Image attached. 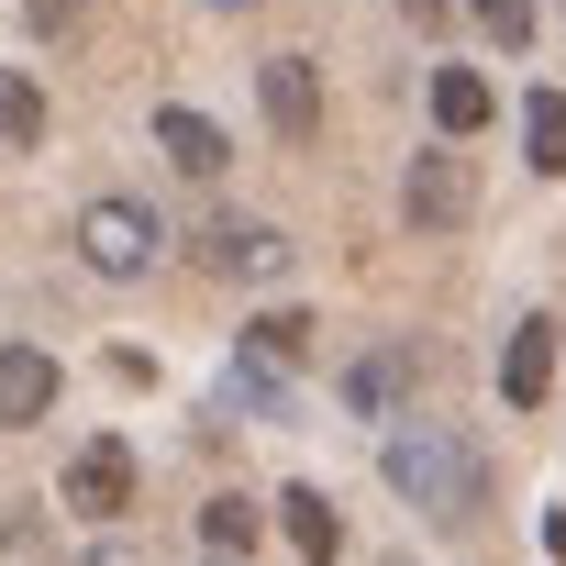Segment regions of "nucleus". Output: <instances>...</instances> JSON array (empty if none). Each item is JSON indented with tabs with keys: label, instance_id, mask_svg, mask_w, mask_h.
Masks as SVG:
<instances>
[{
	"label": "nucleus",
	"instance_id": "3",
	"mask_svg": "<svg viewBox=\"0 0 566 566\" xmlns=\"http://www.w3.org/2000/svg\"><path fill=\"white\" fill-rule=\"evenodd\" d=\"M56 500H67V522H123V511H134V444H123V433H90V444L67 455Z\"/></svg>",
	"mask_w": 566,
	"mask_h": 566
},
{
	"label": "nucleus",
	"instance_id": "18",
	"mask_svg": "<svg viewBox=\"0 0 566 566\" xmlns=\"http://www.w3.org/2000/svg\"><path fill=\"white\" fill-rule=\"evenodd\" d=\"M467 12H478V34H489V45H511V56L533 45V0H467Z\"/></svg>",
	"mask_w": 566,
	"mask_h": 566
},
{
	"label": "nucleus",
	"instance_id": "14",
	"mask_svg": "<svg viewBox=\"0 0 566 566\" xmlns=\"http://www.w3.org/2000/svg\"><path fill=\"white\" fill-rule=\"evenodd\" d=\"M0 145H45V90L23 67H0Z\"/></svg>",
	"mask_w": 566,
	"mask_h": 566
},
{
	"label": "nucleus",
	"instance_id": "13",
	"mask_svg": "<svg viewBox=\"0 0 566 566\" xmlns=\"http://www.w3.org/2000/svg\"><path fill=\"white\" fill-rule=\"evenodd\" d=\"M522 156H533V178H555V167H566V101H555V90H533V101H522Z\"/></svg>",
	"mask_w": 566,
	"mask_h": 566
},
{
	"label": "nucleus",
	"instance_id": "20",
	"mask_svg": "<svg viewBox=\"0 0 566 566\" xmlns=\"http://www.w3.org/2000/svg\"><path fill=\"white\" fill-rule=\"evenodd\" d=\"M90 12H78V0H34V34H78Z\"/></svg>",
	"mask_w": 566,
	"mask_h": 566
},
{
	"label": "nucleus",
	"instance_id": "23",
	"mask_svg": "<svg viewBox=\"0 0 566 566\" xmlns=\"http://www.w3.org/2000/svg\"><path fill=\"white\" fill-rule=\"evenodd\" d=\"M211 566H233V555H211Z\"/></svg>",
	"mask_w": 566,
	"mask_h": 566
},
{
	"label": "nucleus",
	"instance_id": "22",
	"mask_svg": "<svg viewBox=\"0 0 566 566\" xmlns=\"http://www.w3.org/2000/svg\"><path fill=\"white\" fill-rule=\"evenodd\" d=\"M211 12H244V0H211Z\"/></svg>",
	"mask_w": 566,
	"mask_h": 566
},
{
	"label": "nucleus",
	"instance_id": "1",
	"mask_svg": "<svg viewBox=\"0 0 566 566\" xmlns=\"http://www.w3.org/2000/svg\"><path fill=\"white\" fill-rule=\"evenodd\" d=\"M389 489H400L411 511H433L444 533H467V522L489 511V467H478L444 422H389Z\"/></svg>",
	"mask_w": 566,
	"mask_h": 566
},
{
	"label": "nucleus",
	"instance_id": "9",
	"mask_svg": "<svg viewBox=\"0 0 566 566\" xmlns=\"http://www.w3.org/2000/svg\"><path fill=\"white\" fill-rule=\"evenodd\" d=\"M400 400H411V356L400 345H378L367 367H345V411L356 422H400Z\"/></svg>",
	"mask_w": 566,
	"mask_h": 566
},
{
	"label": "nucleus",
	"instance_id": "12",
	"mask_svg": "<svg viewBox=\"0 0 566 566\" xmlns=\"http://www.w3.org/2000/svg\"><path fill=\"white\" fill-rule=\"evenodd\" d=\"M433 123L467 145V134L489 123V78H478V67H433Z\"/></svg>",
	"mask_w": 566,
	"mask_h": 566
},
{
	"label": "nucleus",
	"instance_id": "4",
	"mask_svg": "<svg viewBox=\"0 0 566 566\" xmlns=\"http://www.w3.org/2000/svg\"><path fill=\"white\" fill-rule=\"evenodd\" d=\"M400 211H411V233H455V222L478 211V178H467V156H455V145L411 156V178H400Z\"/></svg>",
	"mask_w": 566,
	"mask_h": 566
},
{
	"label": "nucleus",
	"instance_id": "5",
	"mask_svg": "<svg viewBox=\"0 0 566 566\" xmlns=\"http://www.w3.org/2000/svg\"><path fill=\"white\" fill-rule=\"evenodd\" d=\"M255 90H266V123L290 134V145H312V134H323V67H312V56H266V67H255Z\"/></svg>",
	"mask_w": 566,
	"mask_h": 566
},
{
	"label": "nucleus",
	"instance_id": "2",
	"mask_svg": "<svg viewBox=\"0 0 566 566\" xmlns=\"http://www.w3.org/2000/svg\"><path fill=\"white\" fill-rule=\"evenodd\" d=\"M156 244H167V233H156L145 200H90V211H78V266H90V277H145Z\"/></svg>",
	"mask_w": 566,
	"mask_h": 566
},
{
	"label": "nucleus",
	"instance_id": "10",
	"mask_svg": "<svg viewBox=\"0 0 566 566\" xmlns=\"http://www.w3.org/2000/svg\"><path fill=\"white\" fill-rule=\"evenodd\" d=\"M211 266L222 277H290V233H277V222H222L211 233Z\"/></svg>",
	"mask_w": 566,
	"mask_h": 566
},
{
	"label": "nucleus",
	"instance_id": "16",
	"mask_svg": "<svg viewBox=\"0 0 566 566\" xmlns=\"http://www.w3.org/2000/svg\"><path fill=\"white\" fill-rule=\"evenodd\" d=\"M222 400H233V411H290V389H277V367H266V356H255V367L233 356V378H222Z\"/></svg>",
	"mask_w": 566,
	"mask_h": 566
},
{
	"label": "nucleus",
	"instance_id": "15",
	"mask_svg": "<svg viewBox=\"0 0 566 566\" xmlns=\"http://www.w3.org/2000/svg\"><path fill=\"white\" fill-rule=\"evenodd\" d=\"M244 345H255L266 367H301V356H312V312H255V323H244Z\"/></svg>",
	"mask_w": 566,
	"mask_h": 566
},
{
	"label": "nucleus",
	"instance_id": "8",
	"mask_svg": "<svg viewBox=\"0 0 566 566\" xmlns=\"http://www.w3.org/2000/svg\"><path fill=\"white\" fill-rule=\"evenodd\" d=\"M544 389H555V323L533 312V323H511V345H500V400H511V411H533Z\"/></svg>",
	"mask_w": 566,
	"mask_h": 566
},
{
	"label": "nucleus",
	"instance_id": "11",
	"mask_svg": "<svg viewBox=\"0 0 566 566\" xmlns=\"http://www.w3.org/2000/svg\"><path fill=\"white\" fill-rule=\"evenodd\" d=\"M277 522H290V544H301L312 566H334V555H345V511H334L323 489H290V500H277Z\"/></svg>",
	"mask_w": 566,
	"mask_h": 566
},
{
	"label": "nucleus",
	"instance_id": "17",
	"mask_svg": "<svg viewBox=\"0 0 566 566\" xmlns=\"http://www.w3.org/2000/svg\"><path fill=\"white\" fill-rule=\"evenodd\" d=\"M200 544H211V555H244V544H255V511H244V500H200Z\"/></svg>",
	"mask_w": 566,
	"mask_h": 566
},
{
	"label": "nucleus",
	"instance_id": "6",
	"mask_svg": "<svg viewBox=\"0 0 566 566\" xmlns=\"http://www.w3.org/2000/svg\"><path fill=\"white\" fill-rule=\"evenodd\" d=\"M56 389H67V378H56V356H45V345H0V433L45 422V411H56Z\"/></svg>",
	"mask_w": 566,
	"mask_h": 566
},
{
	"label": "nucleus",
	"instance_id": "7",
	"mask_svg": "<svg viewBox=\"0 0 566 566\" xmlns=\"http://www.w3.org/2000/svg\"><path fill=\"white\" fill-rule=\"evenodd\" d=\"M156 145H167V167H178V178H222V167H233L222 123H211V112H189V101H167V112H156Z\"/></svg>",
	"mask_w": 566,
	"mask_h": 566
},
{
	"label": "nucleus",
	"instance_id": "21",
	"mask_svg": "<svg viewBox=\"0 0 566 566\" xmlns=\"http://www.w3.org/2000/svg\"><path fill=\"white\" fill-rule=\"evenodd\" d=\"M78 566H134V544H90V555H78Z\"/></svg>",
	"mask_w": 566,
	"mask_h": 566
},
{
	"label": "nucleus",
	"instance_id": "19",
	"mask_svg": "<svg viewBox=\"0 0 566 566\" xmlns=\"http://www.w3.org/2000/svg\"><path fill=\"white\" fill-rule=\"evenodd\" d=\"M0 566H45V522L12 511V533H0Z\"/></svg>",
	"mask_w": 566,
	"mask_h": 566
}]
</instances>
